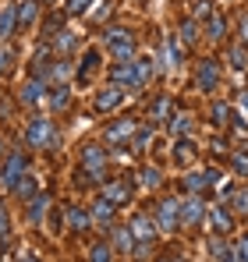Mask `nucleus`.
<instances>
[{"label": "nucleus", "instance_id": "nucleus-1", "mask_svg": "<svg viewBox=\"0 0 248 262\" xmlns=\"http://www.w3.org/2000/svg\"><path fill=\"white\" fill-rule=\"evenodd\" d=\"M25 142L32 145V149H46V145H53L57 142V131H53V121H46V117H36L29 131H25Z\"/></svg>", "mask_w": 248, "mask_h": 262}, {"label": "nucleus", "instance_id": "nucleus-2", "mask_svg": "<svg viewBox=\"0 0 248 262\" xmlns=\"http://www.w3.org/2000/svg\"><path fill=\"white\" fill-rule=\"evenodd\" d=\"M107 46L114 50L117 64H131V60H135V39H131L124 29H110V32H107Z\"/></svg>", "mask_w": 248, "mask_h": 262}, {"label": "nucleus", "instance_id": "nucleus-3", "mask_svg": "<svg viewBox=\"0 0 248 262\" xmlns=\"http://www.w3.org/2000/svg\"><path fill=\"white\" fill-rule=\"evenodd\" d=\"M156 223H160V230H163V234H170V230L181 223V202L163 199V202L156 206Z\"/></svg>", "mask_w": 248, "mask_h": 262}, {"label": "nucleus", "instance_id": "nucleus-4", "mask_svg": "<svg viewBox=\"0 0 248 262\" xmlns=\"http://www.w3.org/2000/svg\"><path fill=\"white\" fill-rule=\"evenodd\" d=\"M128 227H131V234H135L138 245H153V241H156V223L146 216V213H135Z\"/></svg>", "mask_w": 248, "mask_h": 262}, {"label": "nucleus", "instance_id": "nucleus-5", "mask_svg": "<svg viewBox=\"0 0 248 262\" xmlns=\"http://www.w3.org/2000/svg\"><path fill=\"white\" fill-rule=\"evenodd\" d=\"M25 167H29V163H25V156H22V152L7 156V167H4V184H7L11 191L22 184V177H29V174H25Z\"/></svg>", "mask_w": 248, "mask_h": 262}, {"label": "nucleus", "instance_id": "nucleus-6", "mask_svg": "<svg viewBox=\"0 0 248 262\" xmlns=\"http://www.w3.org/2000/svg\"><path fill=\"white\" fill-rule=\"evenodd\" d=\"M82 163H85V170L96 177V181H99L103 170H107V156H103L99 145H85V149H82Z\"/></svg>", "mask_w": 248, "mask_h": 262}, {"label": "nucleus", "instance_id": "nucleus-7", "mask_svg": "<svg viewBox=\"0 0 248 262\" xmlns=\"http://www.w3.org/2000/svg\"><path fill=\"white\" fill-rule=\"evenodd\" d=\"M213 184H220V174H216L213 167H206V170H195V174L184 177V188H188L192 195H199L202 188H213Z\"/></svg>", "mask_w": 248, "mask_h": 262}, {"label": "nucleus", "instance_id": "nucleus-8", "mask_svg": "<svg viewBox=\"0 0 248 262\" xmlns=\"http://www.w3.org/2000/svg\"><path fill=\"white\" fill-rule=\"evenodd\" d=\"M195 82H199V89H202V92H213V89L220 85V68H216V60H202V64H199Z\"/></svg>", "mask_w": 248, "mask_h": 262}, {"label": "nucleus", "instance_id": "nucleus-9", "mask_svg": "<svg viewBox=\"0 0 248 262\" xmlns=\"http://www.w3.org/2000/svg\"><path fill=\"white\" fill-rule=\"evenodd\" d=\"M202 216H206V206H202V199H188V202H181V223L184 227H195V223H202Z\"/></svg>", "mask_w": 248, "mask_h": 262}, {"label": "nucleus", "instance_id": "nucleus-10", "mask_svg": "<svg viewBox=\"0 0 248 262\" xmlns=\"http://www.w3.org/2000/svg\"><path fill=\"white\" fill-rule=\"evenodd\" d=\"M121 99H124V89L107 85V89H99V96H96V110H117Z\"/></svg>", "mask_w": 248, "mask_h": 262}, {"label": "nucleus", "instance_id": "nucleus-11", "mask_svg": "<svg viewBox=\"0 0 248 262\" xmlns=\"http://www.w3.org/2000/svg\"><path fill=\"white\" fill-rule=\"evenodd\" d=\"M103 199L121 206V202H128V199H131V184H128V181H114V184H107V188H103Z\"/></svg>", "mask_w": 248, "mask_h": 262}, {"label": "nucleus", "instance_id": "nucleus-12", "mask_svg": "<svg viewBox=\"0 0 248 262\" xmlns=\"http://www.w3.org/2000/svg\"><path fill=\"white\" fill-rule=\"evenodd\" d=\"M14 29H18V4H14V7H4V11H0V39L14 36Z\"/></svg>", "mask_w": 248, "mask_h": 262}, {"label": "nucleus", "instance_id": "nucleus-13", "mask_svg": "<svg viewBox=\"0 0 248 262\" xmlns=\"http://www.w3.org/2000/svg\"><path fill=\"white\" fill-rule=\"evenodd\" d=\"M177 64H181V46H177L174 36H167V39H163V68H167V71H174Z\"/></svg>", "mask_w": 248, "mask_h": 262}, {"label": "nucleus", "instance_id": "nucleus-14", "mask_svg": "<svg viewBox=\"0 0 248 262\" xmlns=\"http://www.w3.org/2000/svg\"><path fill=\"white\" fill-rule=\"evenodd\" d=\"M114 85L117 89H138L135 85V64H117L114 68Z\"/></svg>", "mask_w": 248, "mask_h": 262}, {"label": "nucleus", "instance_id": "nucleus-15", "mask_svg": "<svg viewBox=\"0 0 248 262\" xmlns=\"http://www.w3.org/2000/svg\"><path fill=\"white\" fill-rule=\"evenodd\" d=\"M89 223H92V216L85 213L82 206H71V209H68V227H71L75 234H82V230H89Z\"/></svg>", "mask_w": 248, "mask_h": 262}, {"label": "nucleus", "instance_id": "nucleus-16", "mask_svg": "<svg viewBox=\"0 0 248 262\" xmlns=\"http://www.w3.org/2000/svg\"><path fill=\"white\" fill-rule=\"evenodd\" d=\"M39 14V0H18V25H32Z\"/></svg>", "mask_w": 248, "mask_h": 262}, {"label": "nucleus", "instance_id": "nucleus-17", "mask_svg": "<svg viewBox=\"0 0 248 262\" xmlns=\"http://www.w3.org/2000/svg\"><path fill=\"white\" fill-rule=\"evenodd\" d=\"M43 92H46L43 78H32V82H25V89H22V103H39Z\"/></svg>", "mask_w": 248, "mask_h": 262}, {"label": "nucleus", "instance_id": "nucleus-18", "mask_svg": "<svg viewBox=\"0 0 248 262\" xmlns=\"http://www.w3.org/2000/svg\"><path fill=\"white\" fill-rule=\"evenodd\" d=\"M146 82H153V60L149 57L135 60V85H146Z\"/></svg>", "mask_w": 248, "mask_h": 262}, {"label": "nucleus", "instance_id": "nucleus-19", "mask_svg": "<svg viewBox=\"0 0 248 262\" xmlns=\"http://www.w3.org/2000/svg\"><path fill=\"white\" fill-rule=\"evenodd\" d=\"M46 206H50V199H46V195H36V199L29 202V220H32V223H43V216H46Z\"/></svg>", "mask_w": 248, "mask_h": 262}, {"label": "nucleus", "instance_id": "nucleus-20", "mask_svg": "<svg viewBox=\"0 0 248 262\" xmlns=\"http://www.w3.org/2000/svg\"><path fill=\"white\" fill-rule=\"evenodd\" d=\"M131 131H135V121H117V124L107 128V138H110V142H121V138L131 135Z\"/></svg>", "mask_w": 248, "mask_h": 262}, {"label": "nucleus", "instance_id": "nucleus-21", "mask_svg": "<svg viewBox=\"0 0 248 262\" xmlns=\"http://www.w3.org/2000/svg\"><path fill=\"white\" fill-rule=\"evenodd\" d=\"M114 245H117V252H131V245H135L131 227H117V230H114Z\"/></svg>", "mask_w": 248, "mask_h": 262}, {"label": "nucleus", "instance_id": "nucleus-22", "mask_svg": "<svg viewBox=\"0 0 248 262\" xmlns=\"http://www.w3.org/2000/svg\"><path fill=\"white\" fill-rule=\"evenodd\" d=\"M181 43H184V46L199 43V21H195V18H188V21L181 25Z\"/></svg>", "mask_w": 248, "mask_h": 262}, {"label": "nucleus", "instance_id": "nucleus-23", "mask_svg": "<svg viewBox=\"0 0 248 262\" xmlns=\"http://www.w3.org/2000/svg\"><path fill=\"white\" fill-rule=\"evenodd\" d=\"M209 220H213V227H216L220 234H223V230L231 227V213H227L223 206H213V213H209Z\"/></svg>", "mask_w": 248, "mask_h": 262}, {"label": "nucleus", "instance_id": "nucleus-24", "mask_svg": "<svg viewBox=\"0 0 248 262\" xmlns=\"http://www.w3.org/2000/svg\"><path fill=\"white\" fill-rule=\"evenodd\" d=\"M174 149H177V152H174V156H177V163H188V160L195 156V142H192V138H181Z\"/></svg>", "mask_w": 248, "mask_h": 262}, {"label": "nucleus", "instance_id": "nucleus-25", "mask_svg": "<svg viewBox=\"0 0 248 262\" xmlns=\"http://www.w3.org/2000/svg\"><path fill=\"white\" fill-rule=\"evenodd\" d=\"M89 262H114V248L110 245H92L89 248Z\"/></svg>", "mask_w": 248, "mask_h": 262}, {"label": "nucleus", "instance_id": "nucleus-26", "mask_svg": "<svg viewBox=\"0 0 248 262\" xmlns=\"http://www.w3.org/2000/svg\"><path fill=\"white\" fill-rule=\"evenodd\" d=\"M149 142H153V124H146V128H138V131H135V138H131V149L138 152V149H146Z\"/></svg>", "mask_w": 248, "mask_h": 262}, {"label": "nucleus", "instance_id": "nucleus-27", "mask_svg": "<svg viewBox=\"0 0 248 262\" xmlns=\"http://www.w3.org/2000/svg\"><path fill=\"white\" fill-rule=\"evenodd\" d=\"M110 216H114V202L99 199V202H96V209H92V220H99V223H110Z\"/></svg>", "mask_w": 248, "mask_h": 262}, {"label": "nucleus", "instance_id": "nucleus-28", "mask_svg": "<svg viewBox=\"0 0 248 262\" xmlns=\"http://www.w3.org/2000/svg\"><path fill=\"white\" fill-rule=\"evenodd\" d=\"M149 114H153V121H170V99L160 96V99L153 103V110H149Z\"/></svg>", "mask_w": 248, "mask_h": 262}, {"label": "nucleus", "instance_id": "nucleus-29", "mask_svg": "<svg viewBox=\"0 0 248 262\" xmlns=\"http://www.w3.org/2000/svg\"><path fill=\"white\" fill-rule=\"evenodd\" d=\"M223 32H227L223 18H220V14H213V18H209V25H206V36H209V39H223Z\"/></svg>", "mask_w": 248, "mask_h": 262}, {"label": "nucleus", "instance_id": "nucleus-30", "mask_svg": "<svg viewBox=\"0 0 248 262\" xmlns=\"http://www.w3.org/2000/svg\"><path fill=\"white\" fill-rule=\"evenodd\" d=\"M170 131H177V135H188V131H192V117H188V114H177V117H170Z\"/></svg>", "mask_w": 248, "mask_h": 262}, {"label": "nucleus", "instance_id": "nucleus-31", "mask_svg": "<svg viewBox=\"0 0 248 262\" xmlns=\"http://www.w3.org/2000/svg\"><path fill=\"white\" fill-rule=\"evenodd\" d=\"M209 117H213V124H227V117H231V106H227V103H213Z\"/></svg>", "mask_w": 248, "mask_h": 262}, {"label": "nucleus", "instance_id": "nucleus-32", "mask_svg": "<svg viewBox=\"0 0 248 262\" xmlns=\"http://www.w3.org/2000/svg\"><path fill=\"white\" fill-rule=\"evenodd\" d=\"M96 60H99V50H85L82 53V71H78L82 78H89V71L96 68Z\"/></svg>", "mask_w": 248, "mask_h": 262}, {"label": "nucleus", "instance_id": "nucleus-33", "mask_svg": "<svg viewBox=\"0 0 248 262\" xmlns=\"http://www.w3.org/2000/svg\"><path fill=\"white\" fill-rule=\"evenodd\" d=\"M14 191H18L22 199H29V202H32V195H36V177H32V174H29V177H22V184H18Z\"/></svg>", "mask_w": 248, "mask_h": 262}, {"label": "nucleus", "instance_id": "nucleus-34", "mask_svg": "<svg viewBox=\"0 0 248 262\" xmlns=\"http://www.w3.org/2000/svg\"><path fill=\"white\" fill-rule=\"evenodd\" d=\"M68 103H71V96H68V89H64V85H60L57 92H53V96H50V106H53V110H64Z\"/></svg>", "mask_w": 248, "mask_h": 262}, {"label": "nucleus", "instance_id": "nucleus-35", "mask_svg": "<svg viewBox=\"0 0 248 262\" xmlns=\"http://www.w3.org/2000/svg\"><path fill=\"white\" fill-rule=\"evenodd\" d=\"M231 167L241 177H248V152H234V156H231Z\"/></svg>", "mask_w": 248, "mask_h": 262}, {"label": "nucleus", "instance_id": "nucleus-36", "mask_svg": "<svg viewBox=\"0 0 248 262\" xmlns=\"http://www.w3.org/2000/svg\"><path fill=\"white\" fill-rule=\"evenodd\" d=\"M231 64H234L238 71H241V68H248V53H245V46H234V50H231Z\"/></svg>", "mask_w": 248, "mask_h": 262}, {"label": "nucleus", "instance_id": "nucleus-37", "mask_svg": "<svg viewBox=\"0 0 248 262\" xmlns=\"http://www.w3.org/2000/svg\"><path fill=\"white\" fill-rule=\"evenodd\" d=\"M160 181H163V177H160L156 167H146V170H142V184H146V188H156Z\"/></svg>", "mask_w": 248, "mask_h": 262}, {"label": "nucleus", "instance_id": "nucleus-38", "mask_svg": "<svg viewBox=\"0 0 248 262\" xmlns=\"http://www.w3.org/2000/svg\"><path fill=\"white\" fill-rule=\"evenodd\" d=\"M53 46H57V50H60V53H68V50H71V46H75V32H60V36H57V39H53Z\"/></svg>", "mask_w": 248, "mask_h": 262}, {"label": "nucleus", "instance_id": "nucleus-39", "mask_svg": "<svg viewBox=\"0 0 248 262\" xmlns=\"http://www.w3.org/2000/svg\"><path fill=\"white\" fill-rule=\"evenodd\" d=\"M216 255H220V262H241V259H238V248H223V245H216Z\"/></svg>", "mask_w": 248, "mask_h": 262}, {"label": "nucleus", "instance_id": "nucleus-40", "mask_svg": "<svg viewBox=\"0 0 248 262\" xmlns=\"http://www.w3.org/2000/svg\"><path fill=\"white\" fill-rule=\"evenodd\" d=\"M234 209H241V213H248V188H241V191H234Z\"/></svg>", "mask_w": 248, "mask_h": 262}, {"label": "nucleus", "instance_id": "nucleus-41", "mask_svg": "<svg viewBox=\"0 0 248 262\" xmlns=\"http://www.w3.org/2000/svg\"><path fill=\"white\" fill-rule=\"evenodd\" d=\"M68 75H71V68H68V64H60V60H57V64H53V78H68Z\"/></svg>", "mask_w": 248, "mask_h": 262}, {"label": "nucleus", "instance_id": "nucleus-42", "mask_svg": "<svg viewBox=\"0 0 248 262\" xmlns=\"http://www.w3.org/2000/svg\"><path fill=\"white\" fill-rule=\"evenodd\" d=\"M89 4H92V0H71V7H68V11H71V14H82Z\"/></svg>", "mask_w": 248, "mask_h": 262}, {"label": "nucleus", "instance_id": "nucleus-43", "mask_svg": "<svg viewBox=\"0 0 248 262\" xmlns=\"http://www.w3.org/2000/svg\"><path fill=\"white\" fill-rule=\"evenodd\" d=\"M238 259L248 262V237H241V241H238Z\"/></svg>", "mask_w": 248, "mask_h": 262}, {"label": "nucleus", "instance_id": "nucleus-44", "mask_svg": "<svg viewBox=\"0 0 248 262\" xmlns=\"http://www.w3.org/2000/svg\"><path fill=\"white\" fill-rule=\"evenodd\" d=\"M7 68H11V53H7V50H0V75H4Z\"/></svg>", "mask_w": 248, "mask_h": 262}, {"label": "nucleus", "instance_id": "nucleus-45", "mask_svg": "<svg viewBox=\"0 0 248 262\" xmlns=\"http://www.w3.org/2000/svg\"><path fill=\"white\" fill-rule=\"evenodd\" d=\"M0 237H7V213H4V202H0Z\"/></svg>", "mask_w": 248, "mask_h": 262}, {"label": "nucleus", "instance_id": "nucleus-46", "mask_svg": "<svg viewBox=\"0 0 248 262\" xmlns=\"http://www.w3.org/2000/svg\"><path fill=\"white\" fill-rule=\"evenodd\" d=\"M241 36H245V43H248V14H245V21H241Z\"/></svg>", "mask_w": 248, "mask_h": 262}, {"label": "nucleus", "instance_id": "nucleus-47", "mask_svg": "<svg viewBox=\"0 0 248 262\" xmlns=\"http://www.w3.org/2000/svg\"><path fill=\"white\" fill-rule=\"evenodd\" d=\"M241 106H245V110H248V92H241Z\"/></svg>", "mask_w": 248, "mask_h": 262}, {"label": "nucleus", "instance_id": "nucleus-48", "mask_svg": "<svg viewBox=\"0 0 248 262\" xmlns=\"http://www.w3.org/2000/svg\"><path fill=\"white\" fill-rule=\"evenodd\" d=\"M22 262H39V259H36V255H25V259H22Z\"/></svg>", "mask_w": 248, "mask_h": 262}, {"label": "nucleus", "instance_id": "nucleus-49", "mask_svg": "<svg viewBox=\"0 0 248 262\" xmlns=\"http://www.w3.org/2000/svg\"><path fill=\"white\" fill-rule=\"evenodd\" d=\"M0 156H4V142H0Z\"/></svg>", "mask_w": 248, "mask_h": 262}, {"label": "nucleus", "instance_id": "nucleus-50", "mask_svg": "<svg viewBox=\"0 0 248 262\" xmlns=\"http://www.w3.org/2000/svg\"><path fill=\"white\" fill-rule=\"evenodd\" d=\"M160 262H174V259H160Z\"/></svg>", "mask_w": 248, "mask_h": 262}]
</instances>
